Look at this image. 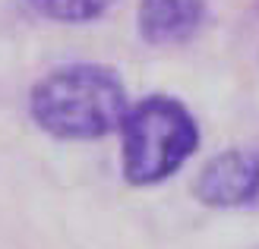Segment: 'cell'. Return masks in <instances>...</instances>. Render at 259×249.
<instances>
[{"label": "cell", "mask_w": 259, "mask_h": 249, "mask_svg": "<svg viewBox=\"0 0 259 249\" xmlns=\"http://www.w3.org/2000/svg\"><path fill=\"white\" fill-rule=\"evenodd\" d=\"M253 10H256V16H259V0H253Z\"/></svg>", "instance_id": "obj_6"}, {"label": "cell", "mask_w": 259, "mask_h": 249, "mask_svg": "<svg viewBox=\"0 0 259 249\" xmlns=\"http://www.w3.org/2000/svg\"><path fill=\"white\" fill-rule=\"evenodd\" d=\"M130 108L120 73L108 63H63L29 91V117L60 142H95L117 133Z\"/></svg>", "instance_id": "obj_1"}, {"label": "cell", "mask_w": 259, "mask_h": 249, "mask_svg": "<svg viewBox=\"0 0 259 249\" xmlns=\"http://www.w3.org/2000/svg\"><path fill=\"white\" fill-rule=\"evenodd\" d=\"M193 195L215 212L253 205L259 199V152L225 148L212 155L193 180Z\"/></svg>", "instance_id": "obj_3"}, {"label": "cell", "mask_w": 259, "mask_h": 249, "mask_svg": "<svg viewBox=\"0 0 259 249\" xmlns=\"http://www.w3.org/2000/svg\"><path fill=\"white\" fill-rule=\"evenodd\" d=\"M117 136L120 177L133 189H152L177 177L202 145L196 114L180 98L164 91L130 101Z\"/></svg>", "instance_id": "obj_2"}, {"label": "cell", "mask_w": 259, "mask_h": 249, "mask_svg": "<svg viewBox=\"0 0 259 249\" xmlns=\"http://www.w3.org/2000/svg\"><path fill=\"white\" fill-rule=\"evenodd\" d=\"M25 4L41 19L63 22V25H82L111 13L117 7V0H25Z\"/></svg>", "instance_id": "obj_5"}, {"label": "cell", "mask_w": 259, "mask_h": 249, "mask_svg": "<svg viewBox=\"0 0 259 249\" xmlns=\"http://www.w3.org/2000/svg\"><path fill=\"white\" fill-rule=\"evenodd\" d=\"M209 0H139L136 29L139 38L152 47H174L199 35Z\"/></svg>", "instance_id": "obj_4"}]
</instances>
